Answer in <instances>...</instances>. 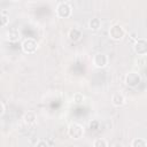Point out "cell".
Instances as JSON below:
<instances>
[{"instance_id":"cell-1","label":"cell","mask_w":147,"mask_h":147,"mask_svg":"<svg viewBox=\"0 0 147 147\" xmlns=\"http://www.w3.org/2000/svg\"><path fill=\"white\" fill-rule=\"evenodd\" d=\"M72 14V7L65 2V1H62V2H59L57 6H56V15L60 17V18H68L70 17Z\"/></svg>"},{"instance_id":"cell-2","label":"cell","mask_w":147,"mask_h":147,"mask_svg":"<svg viewBox=\"0 0 147 147\" xmlns=\"http://www.w3.org/2000/svg\"><path fill=\"white\" fill-rule=\"evenodd\" d=\"M108 33H109V37L113 40H121V39L124 38L126 31H125V29L121 24H114V25H111L109 28Z\"/></svg>"},{"instance_id":"cell-3","label":"cell","mask_w":147,"mask_h":147,"mask_svg":"<svg viewBox=\"0 0 147 147\" xmlns=\"http://www.w3.org/2000/svg\"><path fill=\"white\" fill-rule=\"evenodd\" d=\"M126 86L131 87V88H136L140 83H141V77L138 72L136 71H131L129 74H126L125 76V79H124Z\"/></svg>"},{"instance_id":"cell-4","label":"cell","mask_w":147,"mask_h":147,"mask_svg":"<svg viewBox=\"0 0 147 147\" xmlns=\"http://www.w3.org/2000/svg\"><path fill=\"white\" fill-rule=\"evenodd\" d=\"M84 134V127L78 123H71L68 126V136L72 139H79Z\"/></svg>"},{"instance_id":"cell-5","label":"cell","mask_w":147,"mask_h":147,"mask_svg":"<svg viewBox=\"0 0 147 147\" xmlns=\"http://www.w3.org/2000/svg\"><path fill=\"white\" fill-rule=\"evenodd\" d=\"M38 49V42L33 38H26L22 42V51L25 54H33Z\"/></svg>"},{"instance_id":"cell-6","label":"cell","mask_w":147,"mask_h":147,"mask_svg":"<svg viewBox=\"0 0 147 147\" xmlns=\"http://www.w3.org/2000/svg\"><path fill=\"white\" fill-rule=\"evenodd\" d=\"M133 49L138 55H146L147 54V39L145 38H137L133 44Z\"/></svg>"},{"instance_id":"cell-7","label":"cell","mask_w":147,"mask_h":147,"mask_svg":"<svg viewBox=\"0 0 147 147\" xmlns=\"http://www.w3.org/2000/svg\"><path fill=\"white\" fill-rule=\"evenodd\" d=\"M92 62H93V65L95 68H99V69L106 68L107 64H108V56L105 53H96L93 56Z\"/></svg>"},{"instance_id":"cell-8","label":"cell","mask_w":147,"mask_h":147,"mask_svg":"<svg viewBox=\"0 0 147 147\" xmlns=\"http://www.w3.org/2000/svg\"><path fill=\"white\" fill-rule=\"evenodd\" d=\"M82 37H83V33H82V31H80L78 28H71V29L69 30V32H68V38H69L70 41H72V42L79 41V40L82 39Z\"/></svg>"},{"instance_id":"cell-9","label":"cell","mask_w":147,"mask_h":147,"mask_svg":"<svg viewBox=\"0 0 147 147\" xmlns=\"http://www.w3.org/2000/svg\"><path fill=\"white\" fill-rule=\"evenodd\" d=\"M23 121L29 126L34 125L36 122H37V115H36V113L34 111H28V113H25L24 116H23Z\"/></svg>"},{"instance_id":"cell-10","label":"cell","mask_w":147,"mask_h":147,"mask_svg":"<svg viewBox=\"0 0 147 147\" xmlns=\"http://www.w3.org/2000/svg\"><path fill=\"white\" fill-rule=\"evenodd\" d=\"M111 103L115 107H122L125 103V96L122 93H115L111 96Z\"/></svg>"},{"instance_id":"cell-11","label":"cell","mask_w":147,"mask_h":147,"mask_svg":"<svg viewBox=\"0 0 147 147\" xmlns=\"http://www.w3.org/2000/svg\"><path fill=\"white\" fill-rule=\"evenodd\" d=\"M101 26V21L98 18V17H92L90 21H88V28L93 31H96L99 30Z\"/></svg>"},{"instance_id":"cell-12","label":"cell","mask_w":147,"mask_h":147,"mask_svg":"<svg viewBox=\"0 0 147 147\" xmlns=\"http://www.w3.org/2000/svg\"><path fill=\"white\" fill-rule=\"evenodd\" d=\"M0 21H1V26L5 28L8 25L9 23V14L6 9H2L1 13H0Z\"/></svg>"},{"instance_id":"cell-13","label":"cell","mask_w":147,"mask_h":147,"mask_svg":"<svg viewBox=\"0 0 147 147\" xmlns=\"http://www.w3.org/2000/svg\"><path fill=\"white\" fill-rule=\"evenodd\" d=\"M131 147H147V141L142 138H136L132 140Z\"/></svg>"},{"instance_id":"cell-14","label":"cell","mask_w":147,"mask_h":147,"mask_svg":"<svg viewBox=\"0 0 147 147\" xmlns=\"http://www.w3.org/2000/svg\"><path fill=\"white\" fill-rule=\"evenodd\" d=\"M20 39V34L17 31H10L8 34H7V40L10 41V42H15Z\"/></svg>"},{"instance_id":"cell-15","label":"cell","mask_w":147,"mask_h":147,"mask_svg":"<svg viewBox=\"0 0 147 147\" xmlns=\"http://www.w3.org/2000/svg\"><path fill=\"white\" fill-rule=\"evenodd\" d=\"M93 147H108V142L103 138H98L93 141Z\"/></svg>"},{"instance_id":"cell-16","label":"cell","mask_w":147,"mask_h":147,"mask_svg":"<svg viewBox=\"0 0 147 147\" xmlns=\"http://www.w3.org/2000/svg\"><path fill=\"white\" fill-rule=\"evenodd\" d=\"M84 100H85V96L82 93H75L74 96H72V101L76 105H82L84 102Z\"/></svg>"},{"instance_id":"cell-17","label":"cell","mask_w":147,"mask_h":147,"mask_svg":"<svg viewBox=\"0 0 147 147\" xmlns=\"http://www.w3.org/2000/svg\"><path fill=\"white\" fill-rule=\"evenodd\" d=\"M34 147H49V146H48V144H47V141H46V140L40 139V140H38V141L36 142Z\"/></svg>"},{"instance_id":"cell-18","label":"cell","mask_w":147,"mask_h":147,"mask_svg":"<svg viewBox=\"0 0 147 147\" xmlns=\"http://www.w3.org/2000/svg\"><path fill=\"white\" fill-rule=\"evenodd\" d=\"M0 107H1L0 115H3V114H5V111H6V107H5V102H3V101H1V102H0Z\"/></svg>"},{"instance_id":"cell-19","label":"cell","mask_w":147,"mask_h":147,"mask_svg":"<svg viewBox=\"0 0 147 147\" xmlns=\"http://www.w3.org/2000/svg\"><path fill=\"white\" fill-rule=\"evenodd\" d=\"M113 147H124V145H123L122 142H115V144L113 145Z\"/></svg>"}]
</instances>
